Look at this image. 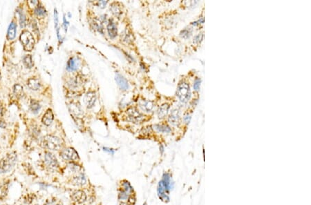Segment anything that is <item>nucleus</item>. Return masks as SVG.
Returning a JSON list of instances; mask_svg holds the SVG:
<instances>
[{
	"instance_id": "4be33fe9",
	"label": "nucleus",
	"mask_w": 311,
	"mask_h": 205,
	"mask_svg": "<svg viewBox=\"0 0 311 205\" xmlns=\"http://www.w3.org/2000/svg\"><path fill=\"white\" fill-rule=\"evenodd\" d=\"M66 69L70 71H74L77 69L76 61H75L74 58H71L68 61L67 65H66Z\"/></svg>"
},
{
	"instance_id": "393cba45",
	"label": "nucleus",
	"mask_w": 311,
	"mask_h": 205,
	"mask_svg": "<svg viewBox=\"0 0 311 205\" xmlns=\"http://www.w3.org/2000/svg\"><path fill=\"white\" fill-rule=\"evenodd\" d=\"M192 33V28H185V29L181 30V32L180 33V35L181 37H183V38L187 39L189 38L190 37Z\"/></svg>"
},
{
	"instance_id": "58836bf2",
	"label": "nucleus",
	"mask_w": 311,
	"mask_h": 205,
	"mask_svg": "<svg viewBox=\"0 0 311 205\" xmlns=\"http://www.w3.org/2000/svg\"><path fill=\"white\" fill-rule=\"evenodd\" d=\"M197 21V23L199 24H203V23L205 22V18L204 17H201V18H200V19H199V20Z\"/></svg>"
},
{
	"instance_id": "4468645a",
	"label": "nucleus",
	"mask_w": 311,
	"mask_h": 205,
	"mask_svg": "<svg viewBox=\"0 0 311 205\" xmlns=\"http://www.w3.org/2000/svg\"><path fill=\"white\" fill-rule=\"evenodd\" d=\"M27 86L30 90L33 91H37L40 89L41 83L39 80L37 78H30L27 82Z\"/></svg>"
},
{
	"instance_id": "9b49d317",
	"label": "nucleus",
	"mask_w": 311,
	"mask_h": 205,
	"mask_svg": "<svg viewBox=\"0 0 311 205\" xmlns=\"http://www.w3.org/2000/svg\"><path fill=\"white\" fill-rule=\"evenodd\" d=\"M169 122L174 126H179L181 122V117H180V112L177 109H174L171 112L169 116Z\"/></svg>"
},
{
	"instance_id": "0eeeda50",
	"label": "nucleus",
	"mask_w": 311,
	"mask_h": 205,
	"mask_svg": "<svg viewBox=\"0 0 311 205\" xmlns=\"http://www.w3.org/2000/svg\"><path fill=\"white\" fill-rule=\"evenodd\" d=\"M60 155L64 160L67 161H74L79 158L78 154L74 149L69 147L61 152Z\"/></svg>"
},
{
	"instance_id": "c85d7f7f",
	"label": "nucleus",
	"mask_w": 311,
	"mask_h": 205,
	"mask_svg": "<svg viewBox=\"0 0 311 205\" xmlns=\"http://www.w3.org/2000/svg\"><path fill=\"white\" fill-rule=\"evenodd\" d=\"M35 13L37 17H42L46 14V10L42 6H38L35 9Z\"/></svg>"
},
{
	"instance_id": "423d86ee",
	"label": "nucleus",
	"mask_w": 311,
	"mask_h": 205,
	"mask_svg": "<svg viewBox=\"0 0 311 205\" xmlns=\"http://www.w3.org/2000/svg\"><path fill=\"white\" fill-rule=\"evenodd\" d=\"M127 113L128 120L134 123H140L144 119L143 114L140 113L136 108H130L127 110Z\"/></svg>"
},
{
	"instance_id": "1a4fd4ad",
	"label": "nucleus",
	"mask_w": 311,
	"mask_h": 205,
	"mask_svg": "<svg viewBox=\"0 0 311 205\" xmlns=\"http://www.w3.org/2000/svg\"><path fill=\"white\" fill-rule=\"evenodd\" d=\"M96 101V93L92 91H89L85 95L84 98V102L85 104L86 107L88 109H91L95 105Z\"/></svg>"
},
{
	"instance_id": "c03bdc74",
	"label": "nucleus",
	"mask_w": 311,
	"mask_h": 205,
	"mask_svg": "<svg viewBox=\"0 0 311 205\" xmlns=\"http://www.w3.org/2000/svg\"><path fill=\"white\" fill-rule=\"evenodd\" d=\"M56 205H62V204H56Z\"/></svg>"
},
{
	"instance_id": "412c9836",
	"label": "nucleus",
	"mask_w": 311,
	"mask_h": 205,
	"mask_svg": "<svg viewBox=\"0 0 311 205\" xmlns=\"http://www.w3.org/2000/svg\"><path fill=\"white\" fill-rule=\"evenodd\" d=\"M23 63H24L25 66L28 68H31L34 66L33 59H32V57L30 56V55H26V56L24 57V58H23Z\"/></svg>"
},
{
	"instance_id": "f03ea898",
	"label": "nucleus",
	"mask_w": 311,
	"mask_h": 205,
	"mask_svg": "<svg viewBox=\"0 0 311 205\" xmlns=\"http://www.w3.org/2000/svg\"><path fill=\"white\" fill-rule=\"evenodd\" d=\"M42 144L45 148L52 151H58L62 148V143L61 140L57 137L51 135H47L42 140Z\"/></svg>"
},
{
	"instance_id": "2eb2a0df",
	"label": "nucleus",
	"mask_w": 311,
	"mask_h": 205,
	"mask_svg": "<svg viewBox=\"0 0 311 205\" xmlns=\"http://www.w3.org/2000/svg\"><path fill=\"white\" fill-rule=\"evenodd\" d=\"M107 30L111 38H115L117 36L118 29H117V26L115 23L112 20L109 21V24L107 25Z\"/></svg>"
},
{
	"instance_id": "6ab92c4d",
	"label": "nucleus",
	"mask_w": 311,
	"mask_h": 205,
	"mask_svg": "<svg viewBox=\"0 0 311 205\" xmlns=\"http://www.w3.org/2000/svg\"><path fill=\"white\" fill-rule=\"evenodd\" d=\"M169 109H170V105L168 104H163L159 107V111H158V116L160 119L165 118L168 113Z\"/></svg>"
},
{
	"instance_id": "bb28decb",
	"label": "nucleus",
	"mask_w": 311,
	"mask_h": 205,
	"mask_svg": "<svg viewBox=\"0 0 311 205\" xmlns=\"http://www.w3.org/2000/svg\"><path fill=\"white\" fill-rule=\"evenodd\" d=\"M93 26H94L95 28L100 32V33H103V26H102V21L98 19H95L93 20Z\"/></svg>"
},
{
	"instance_id": "b1692460",
	"label": "nucleus",
	"mask_w": 311,
	"mask_h": 205,
	"mask_svg": "<svg viewBox=\"0 0 311 205\" xmlns=\"http://www.w3.org/2000/svg\"><path fill=\"white\" fill-rule=\"evenodd\" d=\"M122 186H123V188H122V189L124 190L125 191L127 192V193H128L129 194H130L133 191H134L132 185H131L130 183L127 180H124L123 182V184H122Z\"/></svg>"
},
{
	"instance_id": "4c0bfd02",
	"label": "nucleus",
	"mask_w": 311,
	"mask_h": 205,
	"mask_svg": "<svg viewBox=\"0 0 311 205\" xmlns=\"http://www.w3.org/2000/svg\"><path fill=\"white\" fill-rule=\"evenodd\" d=\"M103 149H104V151H105L109 152V153H111V154H114V151H113V149H108V148H105V147H104Z\"/></svg>"
},
{
	"instance_id": "39448f33",
	"label": "nucleus",
	"mask_w": 311,
	"mask_h": 205,
	"mask_svg": "<svg viewBox=\"0 0 311 205\" xmlns=\"http://www.w3.org/2000/svg\"><path fill=\"white\" fill-rule=\"evenodd\" d=\"M163 184V187L165 191L169 193L174 187V182L172 178V175L168 172H165L163 173L161 180L160 181Z\"/></svg>"
},
{
	"instance_id": "2f4dec72",
	"label": "nucleus",
	"mask_w": 311,
	"mask_h": 205,
	"mask_svg": "<svg viewBox=\"0 0 311 205\" xmlns=\"http://www.w3.org/2000/svg\"><path fill=\"white\" fill-rule=\"evenodd\" d=\"M203 38H204V33H201L198 34L197 35L195 36L194 38L193 42L194 43V44H199V43H201V42H202Z\"/></svg>"
},
{
	"instance_id": "79ce46f5",
	"label": "nucleus",
	"mask_w": 311,
	"mask_h": 205,
	"mask_svg": "<svg viewBox=\"0 0 311 205\" xmlns=\"http://www.w3.org/2000/svg\"><path fill=\"white\" fill-rule=\"evenodd\" d=\"M143 205H147V202H145V203H144Z\"/></svg>"
},
{
	"instance_id": "9d476101",
	"label": "nucleus",
	"mask_w": 311,
	"mask_h": 205,
	"mask_svg": "<svg viewBox=\"0 0 311 205\" xmlns=\"http://www.w3.org/2000/svg\"><path fill=\"white\" fill-rule=\"evenodd\" d=\"M71 199H73L74 202L81 204V203H83L86 201V199H87V195H86L85 192L82 190L75 191L71 195Z\"/></svg>"
},
{
	"instance_id": "a19ab883",
	"label": "nucleus",
	"mask_w": 311,
	"mask_h": 205,
	"mask_svg": "<svg viewBox=\"0 0 311 205\" xmlns=\"http://www.w3.org/2000/svg\"><path fill=\"white\" fill-rule=\"evenodd\" d=\"M120 205H127V204H125V203H124V202H121V203H120Z\"/></svg>"
},
{
	"instance_id": "aec40b11",
	"label": "nucleus",
	"mask_w": 311,
	"mask_h": 205,
	"mask_svg": "<svg viewBox=\"0 0 311 205\" xmlns=\"http://www.w3.org/2000/svg\"><path fill=\"white\" fill-rule=\"evenodd\" d=\"M154 129H156L158 132L160 133H168L171 132V128L168 125H154Z\"/></svg>"
},
{
	"instance_id": "473e14b6",
	"label": "nucleus",
	"mask_w": 311,
	"mask_h": 205,
	"mask_svg": "<svg viewBox=\"0 0 311 205\" xmlns=\"http://www.w3.org/2000/svg\"><path fill=\"white\" fill-rule=\"evenodd\" d=\"M201 83V80L200 78L195 79L194 82V89L196 91H199L200 90V86Z\"/></svg>"
},
{
	"instance_id": "dca6fc26",
	"label": "nucleus",
	"mask_w": 311,
	"mask_h": 205,
	"mask_svg": "<svg viewBox=\"0 0 311 205\" xmlns=\"http://www.w3.org/2000/svg\"><path fill=\"white\" fill-rule=\"evenodd\" d=\"M139 105L142 110L145 112H151L154 107L153 102L148 100H142L141 102H140Z\"/></svg>"
},
{
	"instance_id": "f704fd0d",
	"label": "nucleus",
	"mask_w": 311,
	"mask_h": 205,
	"mask_svg": "<svg viewBox=\"0 0 311 205\" xmlns=\"http://www.w3.org/2000/svg\"><path fill=\"white\" fill-rule=\"evenodd\" d=\"M69 167L71 169L72 171H78L79 170H80V166L73 162H71L69 164Z\"/></svg>"
},
{
	"instance_id": "ddd939ff",
	"label": "nucleus",
	"mask_w": 311,
	"mask_h": 205,
	"mask_svg": "<svg viewBox=\"0 0 311 205\" xmlns=\"http://www.w3.org/2000/svg\"><path fill=\"white\" fill-rule=\"evenodd\" d=\"M53 119L54 116L51 109H48V110L46 111V112L44 113V116H43L42 121L44 125L46 126H49L51 125L52 122H53Z\"/></svg>"
},
{
	"instance_id": "5701e85b",
	"label": "nucleus",
	"mask_w": 311,
	"mask_h": 205,
	"mask_svg": "<svg viewBox=\"0 0 311 205\" xmlns=\"http://www.w3.org/2000/svg\"><path fill=\"white\" fill-rule=\"evenodd\" d=\"M13 91H14V94H15V96L17 97V98L21 97L23 95V94H24V90H23V87L21 85H19V84H16V85H15V86H14V88H13Z\"/></svg>"
},
{
	"instance_id": "a211bd4d",
	"label": "nucleus",
	"mask_w": 311,
	"mask_h": 205,
	"mask_svg": "<svg viewBox=\"0 0 311 205\" xmlns=\"http://www.w3.org/2000/svg\"><path fill=\"white\" fill-rule=\"evenodd\" d=\"M86 182H87V180L84 175H78L72 179V184L75 185V186H83L86 184Z\"/></svg>"
},
{
	"instance_id": "f8f14e48",
	"label": "nucleus",
	"mask_w": 311,
	"mask_h": 205,
	"mask_svg": "<svg viewBox=\"0 0 311 205\" xmlns=\"http://www.w3.org/2000/svg\"><path fill=\"white\" fill-rule=\"evenodd\" d=\"M116 82L119 86V87L123 91H127L129 89V84L127 80L119 73H117L116 75Z\"/></svg>"
},
{
	"instance_id": "ea45409f",
	"label": "nucleus",
	"mask_w": 311,
	"mask_h": 205,
	"mask_svg": "<svg viewBox=\"0 0 311 205\" xmlns=\"http://www.w3.org/2000/svg\"><path fill=\"white\" fill-rule=\"evenodd\" d=\"M160 149H161V153H163L164 152V147H163V145H161V147H160Z\"/></svg>"
},
{
	"instance_id": "20e7f679",
	"label": "nucleus",
	"mask_w": 311,
	"mask_h": 205,
	"mask_svg": "<svg viewBox=\"0 0 311 205\" xmlns=\"http://www.w3.org/2000/svg\"><path fill=\"white\" fill-rule=\"evenodd\" d=\"M19 39L25 51H31L33 49L35 46V39L33 35L28 30H24L21 33Z\"/></svg>"
},
{
	"instance_id": "f257e3e1",
	"label": "nucleus",
	"mask_w": 311,
	"mask_h": 205,
	"mask_svg": "<svg viewBox=\"0 0 311 205\" xmlns=\"http://www.w3.org/2000/svg\"><path fill=\"white\" fill-rule=\"evenodd\" d=\"M17 161V155L15 152L10 153L7 155L0 161V173H3L9 171L15 166Z\"/></svg>"
},
{
	"instance_id": "f3484780",
	"label": "nucleus",
	"mask_w": 311,
	"mask_h": 205,
	"mask_svg": "<svg viewBox=\"0 0 311 205\" xmlns=\"http://www.w3.org/2000/svg\"><path fill=\"white\" fill-rule=\"evenodd\" d=\"M16 28H17V25L14 21H12L9 26L8 33H7V39L8 40H12L15 39L16 36Z\"/></svg>"
},
{
	"instance_id": "37998d69",
	"label": "nucleus",
	"mask_w": 311,
	"mask_h": 205,
	"mask_svg": "<svg viewBox=\"0 0 311 205\" xmlns=\"http://www.w3.org/2000/svg\"><path fill=\"white\" fill-rule=\"evenodd\" d=\"M0 80H1V73H0Z\"/></svg>"
},
{
	"instance_id": "cd10ccee",
	"label": "nucleus",
	"mask_w": 311,
	"mask_h": 205,
	"mask_svg": "<svg viewBox=\"0 0 311 205\" xmlns=\"http://www.w3.org/2000/svg\"><path fill=\"white\" fill-rule=\"evenodd\" d=\"M8 184H3L0 186V199H2L6 196L8 193Z\"/></svg>"
},
{
	"instance_id": "a878e982",
	"label": "nucleus",
	"mask_w": 311,
	"mask_h": 205,
	"mask_svg": "<svg viewBox=\"0 0 311 205\" xmlns=\"http://www.w3.org/2000/svg\"><path fill=\"white\" fill-rule=\"evenodd\" d=\"M30 107L32 111H33L34 113H38L39 109H40V108H41L40 104H39L37 101H35V100H32L31 102H30Z\"/></svg>"
},
{
	"instance_id": "6e6552de",
	"label": "nucleus",
	"mask_w": 311,
	"mask_h": 205,
	"mask_svg": "<svg viewBox=\"0 0 311 205\" xmlns=\"http://www.w3.org/2000/svg\"><path fill=\"white\" fill-rule=\"evenodd\" d=\"M45 162L46 165L51 169H56L58 167L59 164L55 155L51 152H46L45 154Z\"/></svg>"
},
{
	"instance_id": "72a5a7b5",
	"label": "nucleus",
	"mask_w": 311,
	"mask_h": 205,
	"mask_svg": "<svg viewBox=\"0 0 311 205\" xmlns=\"http://www.w3.org/2000/svg\"><path fill=\"white\" fill-rule=\"evenodd\" d=\"M136 197L134 195H129L127 199V205H134L136 204Z\"/></svg>"
},
{
	"instance_id": "c9c22d12",
	"label": "nucleus",
	"mask_w": 311,
	"mask_h": 205,
	"mask_svg": "<svg viewBox=\"0 0 311 205\" xmlns=\"http://www.w3.org/2000/svg\"><path fill=\"white\" fill-rule=\"evenodd\" d=\"M191 118H192L191 116H190V115L189 114V113H186V114L184 116V118H183V120H184V122H185V123L187 124V125H188V124L190 122V120H191Z\"/></svg>"
},
{
	"instance_id": "7ed1b4c3",
	"label": "nucleus",
	"mask_w": 311,
	"mask_h": 205,
	"mask_svg": "<svg viewBox=\"0 0 311 205\" xmlns=\"http://www.w3.org/2000/svg\"><path fill=\"white\" fill-rule=\"evenodd\" d=\"M177 95L181 102H188L191 97V91L189 84L185 82H181L178 86Z\"/></svg>"
},
{
	"instance_id": "c756f323",
	"label": "nucleus",
	"mask_w": 311,
	"mask_h": 205,
	"mask_svg": "<svg viewBox=\"0 0 311 205\" xmlns=\"http://www.w3.org/2000/svg\"><path fill=\"white\" fill-rule=\"evenodd\" d=\"M111 11H112L113 13H114V15H116V16H119L120 14H121V10H120V7L118 6V5H117V3H113V4L111 5Z\"/></svg>"
},
{
	"instance_id": "e433bc0d",
	"label": "nucleus",
	"mask_w": 311,
	"mask_h": 205,
	"mask_svg": "<svg viewBox=\"0 0 311 205\" xmlns=\"http://www.w3.org/2000/svg\"><path fill=\"white\" fill-rule=\"evenodd\" d=\"M107 1H101L99 2V7H101V8H104L106 6V4H107Z\"/></svg>"
},
{
	"instance_id": "7c9ffc66",
	"label": "nucleus",
	"mask_w": 311,
	"mask_h": 205,
	"mask_svg": "<svg viewBox=\"0 0 311 205\" xmlns=\"http://www.w3.org/2000/svg\"><path fill=\"white\" fill-rule=\"evenodd\" d=\"M129 197V194L123 189H120L118 193V199L120 200H126Z\"/></svg>"
}]
</instances>
